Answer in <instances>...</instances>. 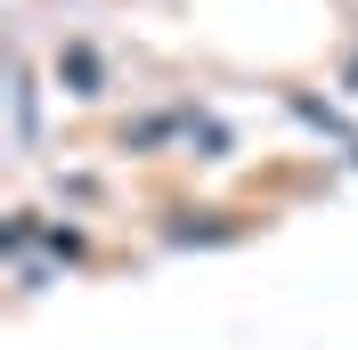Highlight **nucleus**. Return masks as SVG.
I'll list each match as a JSON object with an SVG mask.
<instances>
[{"label":"nucleus","mask_w":358,"mask_h":350,"mask_svg":"<svg viewBox=\"0 0 358 350\" xmlns=\"http://www.w3.org/2000/svg\"><path fill=\"white\" fill-rule=\"evenodd\" d=\"M17 139L33 147V74H17Z\"/></svg>","instance_id":"f257e3e1"}]
</instances>
